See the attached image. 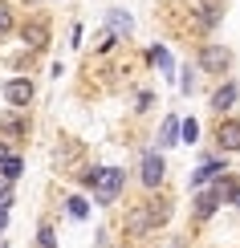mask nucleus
<instances>
[{"label": "nucleus", "mask_w": 240, "mask_h": 248, "mask_svg": "<svg viewBox=\"0 0 240 248\" xmlns=\"http://www.w3.org/2000/svg\"><path fill=\"white\" fill-rule=\"evenodd\" d=\"M163 179H167V159H163L159 151H147L139 159V183H143V187H151V191H159Z\"/></svg>", "instance_id": "nucleus-5"}, {"label": "nucleus", "mask_w": 240, "mask_h": 248, "mask_svg": "<svg viewBox=\"0 0 240 248\" xmlns=\"http://www.w3.org/2000/svg\"><path fill=\"white\" fill-rule=\"evenodd\" d=\"M151 102H155V94H147V90H143V94H139V102H134V106H139V110H147Z\"/></svg>", "instance_id": "nucleus-24"}, {"label": "nucleus", "mask_w": 240, "mask_h": 248, "mask_svg": "<svg viewBox=\"0 0 240 248\" xmlns=\"http://www.w3.org/2000/svg\"><path fill=\"white\" fill-rule=\"evenodd\" d=\"M102 171H106V167H86V171L78 175V183H81L86 191H94V187H98V179H102Z\"/></svg>", "instance_id": "nucleus-19"}, {"label": "nucleus", "mask_w": 240, "mask_h": 248, "mask_svg": "<svg viewBox=\"0 0 240 248\" xmlns=\"http://www.w3.org/2000/svg\"><path fill=\"white\" fill-rule=\"evenodd\" d=\"M228 203H232V208H240V183H236V191H232V200H228Z\"/></svg>", "instance_id": "nucleus-27"}, {"label": "nucleus", "mask_w": 240, "mask_h": 248, "mask_svg": "<svg viewBox=\"0 0 240 248\" xmlns=\"http://www.w3.org/2000/svg\"><path fill=\"white\" fill-rule=\"evenodd\" d=\"M20 41H25L29 53H45V49H49V20L45 16L25 20V25H20Z\"/></svg>", "instance_id": "nucleus-7"}, {"label": "nucleus", "mask_w": 240, "mask_h": 248, "mask_svg": "<svg viewBox=\"0 0 240 248\" xmlns=\"http://www.w3.org/2000/svg\"><path fill=\"white\" fill-rule=\"evenodd\" d=\"M179 94H195V69L192 65H183V74H179Z\"/></svg>", "instance_id": "nucleus-21"}, {"label": "nucleus", "mask_w": 240, "mask_h": 248, "mask_svg": "<svg viewBox=\"0 0 240 248\" xmlns=\"http://www.w3.org/2000/svg\"><path fill=\"white\" fill-rule=\"evenodd\" d=\"M13 29H16V13H13V4H8V0H0V41L13 33Z\"/></svg>", "instance_id": "nucleus-16"}, {"label": "nucleus", "mask_w": 240, "mask_h": 248, "mask_svg": "<svg viewBox=\"0 0 240 248\" xmlns=\"http://www.w3.org/2000/svg\"><path fill=\"white\" fill-rule=\"evenodd\" d=\"M240 102V86L236 81H220V86H216V94H212V102H208V106L216 110V114H228V110H232Z\"/></svg>", "instance_id": "nucleus-10"}, {"label": "nucleus", "mask_w": 240, "mask_h": 248, "mask_svg": "<svg viewBox=\"0 0 240 248\" xmlns=\"http://www.w3.org/2000/svg\"><path fill=\"white\" fill-rule=\"evenodd\" d=\"M8 203H13V183L0 175V208H8Z\"/></svg>", "instance_id": "nucleus-23"}, {"label": "nucleus", "mask_w": 240, "mask_h": 248, "mask_svg": "<svg viewBox=\"0 0 240 248\" xmlns=\"http://www.w3.org/2000/svg\"><path fill=\"white\" fill-rule=\"evenodd\" d=\"M216 147H220L224 155H236L240 151V118L220 114V122H216Z\"/></svg>", "instance_id": "nucleus-9"}, {"label": "nucleus", "mask_w": 240, "mask_h": 248, "mask_svg": "<svg viewBox=\"0 0 240 248\" xmlns=\"http://www.w3.org/2000/svg\"><path fill=\"white\" fill-rule=\"evenodd\" d=\"M220 171H228V163H224V159H204L200 167L192 171V191L208 187V183H212V179H216V175H220Z\"/></svg>", "instance_id": "nucleus-11"}, {"label": "nucleus", "mask_w": 240, "mask_h": 248, "mask_svg": "<svg viewBox=\"0 0 240 248\" xmlns=\"http://www.w3.org/2000/svg\"><path fill=\"white\" fill-rule=\"evenodd\" d=\"M20 171H25V159H20V155H13V159L0 167V175H4L8 183H16V179H20Z\"/></svg>", "instance_id": "nucleus-18"}, {"label": "nucleus", "mask_w": 240, "mask_h": 248, "mask_svg": "<svg viewBox=\"0 0 240 248\" xmlns=\"http://www.w3.org/2000/svg\"><path fill=\"white\" fill-rule=\"evenodd\" d=\"M171 220V195H155V200L139 203V208L127 212V232L130 236H143V232H155Z\"/></svg>", "instance_id": "nucleus-1"}, {"label": "nucleus", "mask_w": 240, "mask_h": 248, "mask_svg": "<svg viewBox=\"0 0 240 248\" xmlns=\"http://www.w3.org/2000/svg\"><path fill=\"white\" fill-rule=\"evenodd\" d=\"M195 139H200V122H195V118H183V139H179V142H187V147H192Z\"/></svg>", "instance_id": "nucleus-22"}, {"label": "nucleus", "mask_w": 240, "mask_h": 248, "mask_svg": "<svg viewBox=\"0 0 240 248\" xmlns=\"http://www.w3.org/2000/svg\"><path fill=\"white\" fill-rule=\"evenodd\" d=\"M8 228V208H0V232Z\"/></svg>", "instance_id": "nucleus-26"}, {"label": "nucleus", "mask_w": 240, "mask_h": 248, "mask_svg": "<svg viewBox=\"0 0 240 248\" xmlns=\"http://www.w3.org/2000/svg\"><path fill=\"white\" fill-rule=\"evenodd\" d=\"M106 29H110V33H118V37H130L134 20H130L127 8H110V13H106Z\"/></svg>", "instance_id": "nucleus-13"}, {"label": "nucleus", "mask_w": 240, "mask_h": 248, "mask_svg": "<svg viewBox=\"0 0 240 248\" xmlns=\"http://www.w3.org/2000/svg\"><path fill=\"white\" fill-rule=\"evenodd\" d=\"M122 187H127V171L122 167H106L102 179H98V187H94V203H98V208H110V203L122 195Z\"/></svg>", "instance_id": "nucleus-3"}, {"label": "nucleus", "mask_w": 240, "mask_h": 248, "mask_svg": "<svg viewBox=\"0 0 240 248\" xmlns=\"http://www.w3.org/2000/svg\"><path fill=\"white\" fill-rule=\"evenodd\" d=\"M0 94H4V102L13 110H29V106H33V98H37V86L29 78H8L4 86H0Z\"/></svg>", "instance_id": "nucleus-6"}, {"label": "nucleus", "mask_w": 240, "mask_h": 248, "mask_svg": "<svg viewBox=\"0 0 240 248\" xmlns=\"http://www.w3.org/2000/svg\"><path fill=\"white\" fill-rule=\"evenodd\" d=\"M224 203H228V200L220 195V187L208 183V187H200V191H195V200H192V220H195V224H208L216 212L224 208Z\"/></svg>", "instance_id": "nucleus-4"}, {"label": "nucleus", "mask_w": 240, "mask_h": 248, "mask_svg": "<svg viewBox=\"0 0 240 248\" xmlns=\"http://www.w3.org/2000/svg\"><path fill=\"white\" fill-rule=\"evenodd\" d=\"M147 61L159 69L163 78H171V74H175V57L167 53V45H151V49H147Z\"/></svg>", "instance_id": "nucleus-12"}, {"label": "nucleus", "mask_w": 240, "mask_h": 248, "mask_svg": "<svg viewBox=\"0 0 240 248\" xmlns=\"http://www.w3.org/2000/svg\"><path fill=\"white\" fill-rule=\"evenodd\" d=\"M37 248H57V232H53V224H41V228H37Z\"/></svg>", "instance_id": "nucleus-20"}, {"label": "nucleus", "mask_w": 240, "mask_h": 248, "mask_svg": "<svg viewBox=\"0 0 240 248\" xmlns=\"http://www.w3.org/2000/svg\"><path fill=\"white\" fill-rule=\"evenodd\" d=\"M8 159H13V147H8V142H0V167H4Z\"/></svg>", "instance_id": "nucleus-25"}, {"label": "nucleus", "mask_w": 240, "mask_h": 248, "mask_svg": "<svg viewBox=\"0 0 240 248\" xmlns=\"http://www.w3.org/2000/svg\"><path fill=\"white\" fill-rule=\"evenodd\" d=\"M220 20H224V4H220V0H204V4L192 13V29H195V33H212Z\"/></svg>", "instance_id": "nucleus-8"}, {"label": "nucleus", "mask_w": 240, "mask_h": 248, "mask_svg": "<svg viewBox=\"0 0 240 248\" xmlns=\"http://www.w3.org/2000/svg\"><path fill=\"white\" fill-rule=\"evenodd\" d=\"M65 212L74 216V220H86V216H90V203L81 200V195H69V200H65Z\"/></svg>", "instance_id": "nucleus-17"}, {"label": "nucleus", "mask_w": 240, "mask_h": 248, "mask_svg": "<svg viewBox=\"0 0 240 248\" xmlns=\"http://www.w3.org/2000/svg\"><path fill=\"white\" fill-rule=\"evenodd\" d=\"M183 139V122L175 118V114H167V122H163V130H159V147H175V142Z\"/></svg>", "instance_id": "nucleus-15"}, {"label": "nucleus", "mask_w": 240, "mask_h": 248, "mask_svg": "<svg viewBox=\"0 0 240 248\" xmlns=\"http://www.w3.org/2000/svg\"><path fill=\"white\" fill-rule=\"evenodd\" d=\"M0 134H4L8 142H16V139L29 134V122L25 118H13V114H0Z\"/></svg>", "instance_id": "nucleus-14"}, {"label": "nucleus", "mask_w": 240, "mask_h": 248, "mask_svg": "<svg viewBox=\"0 0 240 248\" xmlns=\"http://www.w3.org/2000/svg\"><path fill=\"white\" fill-rule=\"evenodd\" d=\"M195 65H200L208 78H224L228 69H232V49L220 45V41H208V45L195 49Z\"/></svg>", "instance_id": "nucleus-2"}]
</instances>
